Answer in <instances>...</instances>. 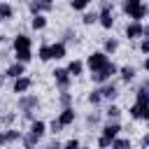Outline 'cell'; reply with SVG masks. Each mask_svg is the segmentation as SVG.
Instances as JSON below:
<instances>
[{
	"instance_id": "1",
	"label": "cell",
	"mask_w": 149,
	"mask_h": 149,
	"mask_svg": "<svg viewBox=\"0 0 149 149\" xmlns=\"http://www.w3.org/2000/svg\"><path fill=\"white\" fill-rule=\"evenodd\" d=\"M130 116L133 119H142V121L149 119V91L144 86L137 88V93H135V105L130 107Z\"/></svg>"
},
{
	"instance_id": "2",
	"label": "cell",
	"mask_w": 149,
	"mask_h": 149,
	"mask_svg": "<svg viewBox=\"0 0 149 149\" xmlns=\"http://www.w3.org/2000/svg\"><path fill=\"white\" fill-rule=\"evenodd\" d=\"M107 63H109V58H107V54H105V51H93V54H88V58H86V68H88L91 72L102 70Z\"/></svg>"
},
{
	"instance_id": "3",
	"label": "cell",
	"mask_w": 149,
	"mask_h": 149,
	"mask_svg": "<svg viewBox=\"0 0 149 149\" xmlns=\"http://www.w3.org/2000/svg\"><path fill=\"white\" fill-rule=\"evenodd\" d=\"M116 72H119V68H116L114 63H107L102 70L91 72V79H93L95 84H105V81H109V77H112V74H116Z\"/></svg>"
},
{
	"instance_id": "4",
	"label": "cell",
	"mask_w": 149,
	"mask_h": 149,
	"mask_svg": "<svg viewBox=\"0 0 149 149\" xmlns=\"http://www.w3.org/2000/svg\"><path fill=\"white\" fill-rule=\"evenodd\" d=\"M51 74H54V79H56V84H58V86H61L63 91H65V88L70 86V79H72V74L68 72V68H56V70H54Z\"/></svg>"
},
{
	"instance_id": "5",
	"label": "cell",
	"mask_w": 149,
	"mask_h": 149,
	"mask_svg": "<svg viewBox=\"0 0 149 149\" xmlns=\"http://www.w3.org/2000/svg\"><path fill=\"white\" fill-rule=\"evenodd\" d=\"M51 7H54L51 0H30V2H28L30 14H42V12H49Z\"/></svg>"
},
{
	"instance_id": "6",
	"label": "cell",
	"mask_w": 149,
	"mask_h": 149,
	"mask_svg": "<svg viewBox=\"0 0 149 149\" xmlns=\"http://www.w3.org/2000/svg\"><path fill=\"white\" fill-rule=\"evenodd\" d=\"M142 35H144V26H142L140 21H133V23L126 26V37H128V40H137V37H142Z\"/></svg>"
},
{
	"instance_id": "7",
	"label": "cell",
	"mask_w": 149,
	"mask_h": 149,
	"mask_svg": "<svg viewBox=\"0 0 149 149\" xmlns=\"http://www.w3.org/2000/svg\"><path fill=\"white\" fill-rule=\"evenodd\" d=\"M37 102H40L37 95H26V93H23V95L19 98V109H21V112H30L33 107H37Z\"/></svg>"
},
{
	"instance_id": "8",
	"label": "cell",
	"mask_w": 149,
	"mask_h": 149,
	"mask_svg": "<svg viewBox=\"0 0 149 149\" xmlns=\"http://www.w3.org/2000/svg\"><path fill=\"white\" fill-rule=\"evenodd\" d=\"M30 86H33V79H30V77H19V79H14V93H19V95H23Z\"/></svg>"
},
{
	"instance_id": "9",
	"label": "cell",
	"mask_w": 149,
	"mask_h": 149,
	"mask_svg": "<svg viewBox=\"0 0 149 149\" xmlns=\"http://www.w3.org/2000/svg\"><path fill=\"white\" fill-rule=\"evenodd\" d=\"M119 133H121V123H119V121H109V123L102 126V135L109 137V140H114Z\"/></svg>"
},
{
	"instance_id": "10",
	"label": "cell",
	"mask_w": 149,
	"mask_h": 149,
	"mask_svg": "<svg viewBox=\"0 0 149 149\" xmlns=\"http://www.w3.org/2000/svg\"><path fill=\"white\" fill-rule=\"evenodd\" d=\"M23 65H26V63H19V61H16V63H12V65L7 68L5 74H7L9 79H19V77H23V70H26Z\"/></svg>"
},
{
	"instance_id": "11",
	"label": "cell",
	"mask_w": 149,
	"mask_h": 149,
	"mask_svg": "<svg viewBox=\"0 0 149 149\" xmlns=\"http://www.w3.org/2000/svg\"><path fill=\"white\" fill-rule=\"evenodd\" d=\"M74 119H77V114H74V109H72V107H63V112L58 114V121H61L63 126L74 123Z\"/></svg>"
},
{
	"instance_id": "12",
	"label": "cell",
	"mask_w": 149,
	"mask_h": 149,
	"mask_svg": "<svg viewBox=\"0 0 149 149\" xmlns=\"http://www.w3.org/2000/svg\"><path fill=\"white\" fill-rule=\"evenodd\" d=\"M30 47H33V40L28 35H16L14 37V51L16 49H30Z\"/></svg>"
},
{
	"instance_id": "13",
	"label": "cell",
	"mask_w": 149,
	"mask_h": 149,
	"mask_svg": "<svg viewBox=\"0 0 149 149\" xmlns=\"http://www.w3.org/2000/svg\"><path fill=\"white\" fill-rule=\"evenodd\" d=\"M51 47V58H65V42H54V44H49Z\"/></svg>"
},
{
	"instance_id": "14",
	"label": "cell",
	"mask_w": 149,
	"mask_h": 149,
	"mask_svg": "<svg viewBox=\"0 0 149 149\" xmlns=\"http://www.w3.org/2000/svg\"><path fill=\"white\" fill-rule=\"evenodd\" d=\"M30 133H33V135H37V137L42 140V137H44V133H47V123H44V121H37V119H35V121L30 123Z\"/></svg>"
},
{
	"instance_id": "15",
	"label": "cell",
	"mask_w": 149,
	"mask_h": 149,
	"mask_svg": "<svg viewBox=\"0 0 149 149\" xmlns=\"http://www.w3.org/2000/svg\"><path fill=\"white\" fill-rule=\"evenodd\" d=\"M14 16V7L9 2H0V21H9Z\"/></svg>"
},
{
	"instance_id": "16",
	"label": "cell",
	"mask_w": 149,
	"mask_h": 149,
	"mask_svg": "<svg viewBox=\"0 0 149 149\" xmlns=\"http://www.w3.org/2000/svg\"><path fill=\"white\" fill-rule=\"evenodd\" d=\"M100 93H102V98H107V100H114V98L119 95V91H116L114 84H105V86L100 88Z\"/></svg>"
},
{
	"instance_id": "17",
	"label": "cell",
	"mask_w": 149,
	"mask_h": 149,
	"mask_svg": "<svg viewBox=\"0 0 149 149\" xmlns=\"http://www.w3.org/2000/svg\"><path fill=\"white\" fill-rule=\"evenodd\" d=\"M68 72H70L72 77H79V74L84 72V63H81V61H70V65H68Z\"/></svg>"
},
{
	"instance_id": "18",
	"label": "cell",
	"mask_w": 149,
	"mask_h": 149,
	"mask_svg": "<svg viewBox=\"0 0 149 149\" xmlns=\"http://www.w3.org/2000/svg\"><path fill=\"white\" fill-rule=\"evenodd\" d=\"M30 26H33L35 30H42V28L47 26V16H44V14H33V21H30Z\"/></svg>"
},
{
	"instance_id": "19",
	"label": "cell",
	"mask_w": 149,
	"mask_h": 149,
	"mask_svg": "<svg viewBox=\"0 0 149 149\" xmlns=\"http://www.w3.org/2000/svg\"><path fill=\"white\" fill-rule=\"evenodd\" d=\"M14 56H16V61H19V63H28V61L33 58V51H30V49H16V51H14Z\"/></svg>"
},
{
	"instance_id": "20",
	"label": "cell",
	"mask_w": 149,
	"mask_h": 149,
	"mask_svg": "<svg viewBox=\"0 0 149 149\" xmlns=\"http://www.w3.org/2000/svg\"><path fill=\"white\" fill-rule=\"evenodd\" d=\"M147 14H149V7H147V5H140V7H137L133 14H130V19H133V21H142Z\"/></svg>"
},
{
	"instance_id": "21",
	"label": "cell",
	"mask_w": 149,
	"mask_h": 149,
	"mask_svg": "<svg viewBox=\"0 0 149 149\" xmlns=\"http://www.w3.org/2000/svg\"><path fill=\"white\" fill-rule=\"evenodd\" d=\"M140 5H142V0H123V12L130 16V14H133V12H135Z\"/></svg>"
},
{
	"instance_id": "22",
	"label": "cell",
	"mask_w": 149,
	"mask_h": 149,
	"mask_svg": "<svg viewBox=\"0 0 149 149\" xmlns=\"http://www.w3.org/2000/svg\"><path fill=\"white\" fill-rule=\"evenodd\" d=\"M119 74H121V79H123V81H133V77H135V68L126 65V68H121V70H119Z\"/></svg>"
},
{
	"instance_id": "23",
	"label": "cell",
	"mask_w": 149,
	"mask_h": 149,
	"mask_svg": "<svg viewBox=\"0 0 149 149\" xmlns=\"http://www.w3.org/2000/svg\"><path fill=\"white\" fill-rule=\"evenodd\" d=\"M112 149H130V140H126V137H114V140H112Z\"/></svg>"
},
{
	"instance_id": "24",
	"label": "cell",
	"mask_w": 149,
	"mask_h": 149,
	"mask_svg": "<svg viewBox=\"0 0 149 149\" xmlns=\"http://www.w3.org/2000/svg\"><path fill=\"white\" fill-rule=\"evenodd\" d=\"M105 114H107V119H109V121H116V119L121 116V109H119L116 105H109V107L105 109Z\"/></svg>"
},
{
	"instance_id": "25",
	"label": "cell",
	"mask_w": 149,
	"mask_h": 149,
	"mask_svg": "<svg viewBox=\"0 0 149 149\" xmlns=\"http://www.w3.org/2000/svg\"><path fill=\"white\" fill-rule=\"evenodd\" d=\"M37 56H40V61H51V47L49 44H42L40 51H37Z\"/></svg>"
},
{
	"instance_id": "26",
	"label": "cell",
	"mask_w": 149,
	"mask_h": 149,
	"mask_svg": "<svg viewBox=\"0 0 149 149\" xmlns=\"http://www.w3.org/2000/svg\"><path fill=\"white\" fill-rule=\"evenodd\" d=\"M2 135H5V142H16V140L21 137V133H19V130H14V128H9V130H5Z\"/></svg>"
},
{
	"instance_id": "27",
	"label": "cell",
	"mask_w": 149,
	"mask_h": 149,
	"mask_svg": "<svg viewBox=\"0 0 149 149\" xmlns=\"http://www.w3.org/2000/svg\"><path fill=\"white\" fill-rule=\"evenodd\" d=\"M100 100H102V93H100V88H95V91H91V93H88V102H91V105H98Z\"/></svg>"
},
{
	"instance_id": "28",
	"label": "cell",
	"mask_w": 149,
	"mask_h": 149,
	"mask_svg": "<svg viewBox=\"0 0 149 149\" xmlns=\"http://www.w3.org/2000/svg\"><path fill=\"white\" fill-rule=\"evenodd\" d=\"M37 142H40V137H37V135H33V133L23 135V144H26V147H35Z\"/></svg>"
},
{
	"instance_id": "29",
	"label": "cell",
	"mask_w": 149,
	"mask_h": 149,
	"mask_svg": "<svg viewBox=\"0 0 149 149\" xmlns=\"http://www.w3.org/2000/svg\"><path fill=\"white\" fill-rule=\"evenodd\" d=\"M119 49V42L116 40H105V54H112Z\"/></svg>"
},
{
	"instance_id": "30",
	"label": "cell",
	"mask_w": 149,
	"mask_h": 149,
	"mask_svg": "<svg viewBox=\"0 0 149 149\" xmlns=\"http://www.w3.org/2000/svg\"><path fill=\"white\" fill-rule=\"evenodd\" d=\"M98 16H100V14H95V12H88V14H84V19H81V21H84L86 26H91V23H95V21H98Z\"/></svg>"
},
{
	"instance_id": "31",
	"label": "cell",
	"mask_w": 149,
	"mask_h": 149,
	"mask_svg": "<svg viewBox=\"0 0 149 149\" xmlns=\"http://www.w3.org/2000/svg\"><path fill=\"white\" fill-rule=\"evenodd\" d=\"M88 2H91V0H70V7H72V9H84Z\"/></svg>"
},
{
	"instance_id": "32",
	"label": "cell",
	"mask_w": 149,
	"mask_h": 149,
	"mask_svg": "<svg viewBox=\"0 0 149 149\" xmlns=\"http://www.w3.org/2000/svg\"><path fill=\"white\" fill-rule=\"evenodd\" d=\"M61 130H63V123H61L58 119H54V121H51V133H54V135H58Z\"/></svg>"
},
{
	"instance_id": "33",
	"label": "cell",
	"mask_w": 149,
	"mask_h": 149,
	"mask_svg": "<svg viewBox=\"0 0 149 149\" xmlns=\"http://www.w3.org/2000/svg\"><path fill=\"white\" fill-rule=\"evenodd\" d=\"M98 147H100V149H107V147H112V140H109V137H105V135H100Z\"/></svg>"
},
{
	"instance_id": "34",
	"label": "cell",
	"mask_w": 149,
	"mask_h": 149,
	"mask_svg": "<svg viewBox=\"0 0 149 149\" xmlns=\"http://www.w3.org/2000/svg\"><path fill=\"white\" fill-rule=\"evenodd\" d=\"M79 147H81V144H79V140H74V137L68 140V142L63 144V149H79Z\"/></svg>"
},
{
	"instance_id": "35",
	"label": "cell",
	"mask_w": 149,
	"mask_h": 149,
	"mask_svg": "<svg viewBox=\"0 0 149 149\" xmlns=\"http://www.w3.org/2000/svg\"><path fill=\"white\" fill-rule=\"evenodd\" d=\"M70 100H72V95H70V93H65V91H63V93H61V102H63V105H65V107H70Z\"/></svg>"
},
{
	"instance_id": "36",
	"label": "cell",
	"mask_w": 149,
	"mask_h": 149,
	"mask_svg": "<svg viewBox=\"0 0 149 149\" xmlns=\"http://www.w3.org/2000/svg\"><path fill=\"white\" fill-rule=\"evenodd\" d=\"M140 49H142V54H149V37H144L140 42Z\"/></svg>"
},
{
	"instance_id": "37",
	"label": "cell",
	"mask_w": 149,
	"mask_h": 149,
	"mask_svg": "<svg viewBox=\"0 0 149 149\" xmlns=\"http://www.w3.org/2000/svg\"><path fill=\"white\" fill-rule=\"evenodd\" d=\"M2 121H5V123H12V121H14V114H2Z\"/></svg>"
},
{
	"instance_id": "38",
	"label": "cell",
	"mask_w": 149,
	"mask_h": 149,
	"mask_svg": "<svg viewBox=\"0 0 149 149\" xmlns=\"http://www.w3.org/2000/svg\"><path fill=\"white\" fill-rule=\"evenodd\" d=\"M72 40H74V33L68 30V33H65V42H72Z\"/></svg>"
},
{
	"instance_id": "39",
	"label": "cell",
	"mask_w": 149,
	"mask_h": 149,
	"mask_svg": "<svg viewBox=\"0 0 149 149\" xmlns=\"http://www.w3.org/2000/svg\"><path fill=\"white\" fill-rule=\"evenodd\" d=\"M49 149H63V144H58V142H51V144H49Z\"/></svg>"
},
{
	"instance_id": "40",
	"label": "cell",
	"mask_w": 149,
	"mask_h": 149,
	"mask_svg": "<svg viewBox=\"0 0 149 149\" xmlns=\"http://www.w3.org/2000/svg\"><path fill=\"white\" fill-rule=\"evenodd\" d=\"M142 147H149V133H147V135L142 137Z\"/></svg>"
},
{
	"instance_id": "41",
	"label": "cell",
	"mask_w": 149,
	"mask_h": 149,
	"mask_svg": "<svg viewBox=\"0 0 149 149\" xmlns=\"http://www.w3.org/2000/svg\"><path fill=\"white\" fill-rule=\"evenodd\" d=\"M144 70H147V72H149V56H147V58H144Z\"/></svg>"
},
{
	"instance_id": "42",
	"label": "cell",
	"mask_w": 149,
	"mask_h": 149,
	"mask_svg": "<svg viewBox=\"0 0 149 149\" xmlns=\"http://www.w3.org/2000/svg\"><path fill=\"white\" fill-rule=\"evenodd\" d=\"M144 37H149V23L144 26Z\"/></svg>"
},
{
	"instance_id": "43",
	"label": "cell",
	"mask_w": 149,
	"mask_h": 149,
	"mask_svg": "<svg viewBox=\"0 0 149 149\" xmlns=\"http://www.w3.org/2000/svg\"><path fill=\"white\" fill-rule=\"evenodd\" d=\"M144 88H147V91H149V79H147V81H144Z\"/></svg>"
},
{
	"instance_id": "44",
	"label": "cell",
	"mask_w": 149,
	"mask_h": 149,
	"mask_svg": "<svg viewBox=\"0 0 149 149\" xmlns=\"http://www.w3.org/2000/svg\"><path fill=\"white\" fill-rule=\"evenodd\" d=\"M2 142H5V135H2V133H0V144H2Z\"/></svg>"
},
{
	"instance_id": "45",
	"label": "cell",
	"mask_w": 149,
	"mask_h": 149,
	"mask_svg": "<svg viewBox=\"0 0 149 149\" xmlns=\"http://www.w3.org/2000/svg\"><path fill=\"white\" fill-rule=\"evenodd\" d=\"M79 149H86V147H79Z\"/></svg>"
},
{
	"instance_id": "46",
	"label": "cell",
	"mask_w": 149,
	"mask_h": 149,
	"mask_svg": "<svg viewBox=\"0 0 149 149\" xmlns=\"http://www.w3.org/2000/svg\"><path fill=\"white\" fill-rule=\"evenodd\" d=\"M28 149H35V147H28Z\"/></svg>"
},
{
	"instance_id": "47",
	"label": "cell",
	"mask_w": 149,
	"mask_h": 149,
	"mask_svg": "<svg viewBox=\"0 0 149 149\" xmlns=\"http://www.w3.org/2000/svg\"><path fill=\"white\" fill-rule=\"evenodd\" d=\"M0 84H2V77H0Z\"/></svg>"
},
{
	"instance_id": "48",
	"label": "cell",
	"mask_w": 149,
	"mask_h": 149,
	"mask_svg": "<svg viewBox=\"0 0 149 149\" xmlns=\"http://www.w3.org/2000/svg\"><path fill=\"white\" fill-rule=\"evenodd\" d=\"M0 119H2V112H0Z\"/></svg>"
},
{
	"instance_id": "49",
	"label": "cell",
	"mask_w": 149,
	"mask_h": 149,
	"mask_svg": "<svg viewBox=\"0 0 149 149\" xmlns=\"http://www.w3.org/2000/svg\"><path fill=\"white\" fill-rule=\"evenodd\" d=\"M147 123H149V119H147Z\"/></svg>"
}]
</instances>
